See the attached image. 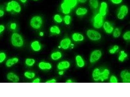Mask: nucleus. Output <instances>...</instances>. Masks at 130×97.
I'll list each match as a JSON object with an SVG mask.
<instances>
[{
    "label": "nucleus",
    "instance_id": "c03bdc74",
    "mask_svg": "<svg viewBox=\"0 0 130 97\" xmlns=\"http://www.w3.org/2000/svg\"><path fill=\"white\" fill-rule=\"evenodd\" d=\"M64 73V72L63 71H62V70H61V71H59L58 74L60 76H62V75H63Z\"/></svg>",
    "mask_w": 130,
    "mask_h": 97
},
{
    "label": "nucleus",
    "instance_id": "79ce46f5",
    "mask_svg": "<svg viewBox=\"0 0 130 97\" xmlns=\"http://www.w3.org/2000/svg\"><path fill=\"white\" fill-rule=\"evenodd\" d=\"M78 2L79 3H82V4H84L86 2H87L88 0H77Z\"/></svg>",
    "mask_w": 130,
    "mask_h": 97
},
{
    "label": "nucleus",
    "instance_id": "f3484780",
    "mask_svg": "<svg viewBox=\"0 0 130 97\" xmlns=\"http://www.w3.org/2000/svg\"><path fill=\"white\" fill-rule=\"evenodd\" d=\"M39 68L42 70H49L52 67V64L50 63L44 62H40L39 64Z\"/></svg>",
    "mask_w": 130,
    "mask_h": 97
},
{
    "label": "nucleus",
    "instance_id": "aec40b11",
    "mask_svg": "<svg viewBox=\"0 0 130 97\" xmlns=\"http://www.w3.org/2000/svg\"><path fill=\"white\" fill-rule=\"evenodd\" d=\"M101 73L100 70L98 68L94 69L92 73V77L94 80L96 81L100 80Z\"/></svg>",
    "mask_w": 130,
    "mask_h": 97
},
{
    "label": "nucleus",
    "instance_id": "bb28decb",
    "mask_svg": "<svg viewBox=\"0 0 130 97\" xmlns=\"http://www.w3.org/2000/svg\"><path fill=\"white\" fill-rule=\"evenodd\" d=\"M127 57V54L124 51H121L118 57V60L120 62H123Z\"/></svg>",
    "mask_w": 130,
    "mask_h": 97
},
{
    "label": "nucleus",
    "instance_id": "4be33fe9",
    "mask_svg": "<svg viewBox=\"0 0 130 97\" xmlns=\"http://www.w3.org/2000/svg\"><path fill=\"white\" fill-rule=\"evenodd\" d=\"M31 46L32 49L35 52L39 51L41 49V46L39 41H34L31 44Z\"/></svg>",
    "mask_w": 130,
    "mask_h": 97
},
{
    "label": "nucleus",
    "instance_id": "f8f14e48",
    "mask_svg": "<svg viewBox=\"0 0 130 97\" xmlns=\"http://www.w3.org/2000/svg\"><path fill=\"white\" fill-rule=\"evenodd\" d=\"M88 10L86 8L80 7L77 8L75 11L76 15L81 17L86 15L88 13Z\"/></svg>",
    "mask_w": 130,
    "mask_h": 97
},
{
    "label": "nucleus",
    "instance_id": "b1692460",
    "mask_svg": "<svg viewBox=\"0 0 130 97\" xmlns=\"http://www.w3.org/2000/svg\"><path fill=\"white\" fill-rule=\"evenodd\" d=\"M62 54L59 51L54 52L51 55V58L52 60L54 61L58 60L62 57Z\"/></svg>",
    "mask_w": 130,
    "mask_h": 97
},
{
    "label": "nucleus",
    "instance_id": "cd10ccee",
    "mask_svg": "<svg viewBox=\"0 0 130 97\" xmlns=\"http://www.w3.org/2000/svg\"><path fill=\"white\" fill-rule=\"evenodd\" d=\"M113 36L115 38L119 37L121 34V31L120 29L117 28L114 29L113 32Z\"/></svg>",
    "mask_w": 130,
    "mask_h": 97
},
{
    "label": "nucleus",
    "instance_id": "9b49d317",
    "mask_svg": "<svg viewBox=\"0 0 130 97\" xmlns=\"http://www.w3.org/2000/svg\"><path fill=\"white\" fill-rule=\"evenodd\" d=\"M71 41L69 38H65L60 42V47L64 50H67L71 45Z\"/></svg>",
    "mask_w": 130,
    "mask_h": 97
},
{
    "label": "nucleus",
    "instance_id": "ddd939ff",
    "mask_svg": "<svg viewBox=\"0 0 130 97\" xmlns=\"http://www.w3.org/2000/svg\"><path fill=\"white\" fill-rule=\"evenodd\" d=\"M7 77L8 80L12 82L17 83L19 81V78L18 76L13 72L8 73L7 75Z\"/></svg>",
    "mask_w": 130,
    "mask_h": 97
},
{
    "label": "nucleus",
    "instance_id": "72a5a7b5",
    "mask_svg": "<svg viewBox=\"0 0 130 97\" xmlns=\"http://www.w3.org/2000/svg\"><path fill=\"white\" fill-rule=\"evenodd\" d=\"M123 38L126 40H129L130 39V31H126L123 35Z\"/></svg>",
    "mask_w": 130,
    "mask_h": 97
},
{
    "label": "nucleus",
    "instance_id": "dca6fc26",
    "mask_svg": "<svg viewBox=\"0 0 130 97\" xmlns=\"http://www.w3.org/2000/svg\"><path fill=\"white\" fill-rule=\"evenodd\" d=\"M110 74V71L108 69H104V71L101 72L100 80L102 82H104V81L108 79Z\"/></svg>",
    "mask_w": 130,
    "mask_h": 97
},
{
    "label": "nucleus",
    "instance_id": "f257e3e1",
    "mask_svg": "<svg viewBox=\"0 0 130 97\" xmlns=\"http://www.w3.org/2000/svg\"><path fill=\"white\" fill-rule=\"evenodd\" d=\"M11 43L15 47H21L23 46L24 44L22 37L17 33H13L11 38Z\"/></svg>",
    "mask_w": 130,
    "mask_h": 97
},
{
    "label": "nucleus",
    "instance_id": "473e14b6",
    "mask_svg": "<svg viewBox=\"0 0 130 97\" xmlns=\"http://www.w3.org/2000/svg\"><path fill=\"white\" fill-rule=\"evenodd\" d=\"M119 48V47L118 45H116L114 46L110 50L109 52L110 54H115L118 51Z\"/></svg>",
    "mask_w": 130,
    "mask_h": 97
},
{
    "label": "nucleus",
    "instance_id": "2eb2a0df",
    "mask_svg": "<svg viewBox=\"0 0 130 97\" xmlns=\"http://www.w3.org/2000/svg\"><path fill=\"white\" fill-rule=\"evenodd\" d=\"M72 39L75 42L83 41L84 37L83 34L78 32H75L72 35Z\"/></svg>",
    "mask_w": 130,
    "mask_h": 97
},
{
    "label": "nucleus",
    "instance_id": "09e8293b",
    "mask_svg": "<svg viewBox=\"0 0 130 97\" xmlns=\"http://www.w3.org/2000/svg\"><path fill=\"white\" fill-rule=\"evenodd\" d=\"M33 1H39V0H33Z\"/></svg>",
    "mask_w": 130,
    "mask_h": 97
},
{
    "label": "nucleus",
    "instance_id": "e433bc0d",
    "mask_svg": "<svg viewBox=\"0 0 130 97\" xmlns=\"http://www.w3.org/2000/svg\"><path fill=\"white\" fill-rule=\"evenodd\" d=\"M111 3L115 5H119L123 2V0H110Z\"/></svg>",
    "mask_w": 130,
    "mask_h": 97
},
{
    "label": "nucleus",
    "instance_id": "2f4dec72",
    "mask_svg": "<svg viewBox=\"0 0 130 97\" xmlns=\"http://www.w3.org/2000/svg\"><path fill=\"white\" fill-rule=\"evenodd\" d=\"M54 19L56 22L58 23H61L63 21L61 16L58 14H56L54 16Z\"/></svg>",
    "mask_w": 130,
    "mask_h": 97
},
{
    "label": "nucleus",
    "instance_id": "a878e982",
    "mask_svg": "<svg viewBox=\"0 0 130 97\" xmlns=\"http://www.w3.org/2000/svg\"><path fill=\"white\" fill-rule=\"evenodd\" d=\"M50 31L51 33H54V34H59L61 33V30L57 26H52L51 28Z\"/></svg>",
    "mask_w": 130,
    "mask_h": 97
},
{
    "label": "nucleus",
    "instance_id": "a19ab883",
    "mask_svg": "<svg viewBox=\"0 0 130 97\" xmlns=\"http://www.w3.org/2000/svg\"><path fill=\"white\" fill-rule=\"evenodd\" d=\"M40 79L39 78H37L34 80L32 83H39L40 82Z\"/></svg>",
    "mask_w": 130,
    "mask_h": 97
},
{
    "label": "nucleus",
    "instance_id": "7c9ffc66",
    "mask_svg": "<svg viewBox=\"0 0 130 97\" xmlns=\"http://www.w3.org/2000/svg\"><path fill=\"white\" fill-rule=\"evenodd\" d=\"M63 20L66 25H69L71 22V17L70 15H66L64 17Z\"/></svg>",
    "mask_w": 130,
    "mask_h": 97
},
{
    "label": "nucleus",
    "instance_id": "ea45409f",
    "mask_svg": "<svg viewBox=\"0 0 130 97\" xmlns=\"http://www.w3.org/2000/svg\"><path fill=\"white\" fill-rule=\"evenodd\" d=\"M56 82V80L53 79L49 80L46 82V83H55Z\"/></svg>",
    "mask_w": 130,
    "mask_h": 97
},
{
    "label": "nucleus",
    "instance_id": "20e7f679",
    "mask_svg": "<svg viewBox=\"0 0 130 97\" xmlns=\"http://www.w3.org/2000/svg\"><path fill=\"white\" fill-rule=\"evenodd\" d=\"M129 12L128 7L126 5L121 6L117 13V17L119 20H123L127 16Z\"/></svg>",
    "mask_w": 130,
    "mask_h": 97
},
{
    "label": "nucleus",
    "instance_id": "6e6552de",
    "mask_svg": "<svg viewBox=\"0 0 130 97\" xmlns=\"http://www.w3.org/2000/svg\"><path fill=\"white\" fill-rule=\"evenodd\" d=\"M103 27L106 33L108 34H111L112 33L114 28L112 24L108 21L104 22Z\"/></svg>",
    "mask_w": 130,
    "mask_h": 97
},
{
    "label": "nucleus",
    "instance_id": "39448f33",
    "mask_svg": "<svg viewBox=\"0 0 130 97\" xmlns=\"http://www.w3.org/2000/svg\"><path fill=\"white\" fill-rule=\"evenodd\" d=\"M104 23V17L99 13L94 16L93 25L95 28L99 29L103 27Z\"/></svg>",
    "mask_w": 130,
    "mask_h": 97
},
{
    "label": "nucleus",
    "instance_id": "1a4fd4ad",
    "mask_svg": "<svg viewBox=\"0 0 130 97\" xmlns=\"http://www.w3.org/2000/svg\"><path fill=\"white\" fill-rule=\"evenodd\" d=\"M108 5L105 2H103L101 3L99 8V13L103 17L106 16L107 12Z\"/></svg>",
    "mask_w": 130,
    "mask_h": 97
},
{
    "label": "nucleus",
    "instance_id": "412c9836",
    "mask_svg": "<svg viewBox=\"0 0 130 97\" xmlns=\"http://www.w3.org/2000/svg\"><path fill=\"white\" fill-rule=\"evenodd\" d=\"M19 60V59L17 57H14L9 59L6 61V65L8 67H10L18 63Z\"/></svg>",
    "mask_w": 130,
    "mask_h": 97
},
{
    "label": "nucleus",
    "instance_id": "a18cd8bd",
    "mask_svg": "<svg viewBox=\"0 0 130 97\" xmlns=\"http://www.w3.org/2000/svg\"><path fill=\"white\" fill-rule=\"evenodd\" d=\"M72 81L71 79H68L66 81V83H72Z\"/></svg>",
    "mask_w": 130,
    "mask_h": 97
},
{
    "label": "nucleus",
    "instance_id": "393cba45",
    "mask_svg": "<svg viewBox=\"0 0 130 97\" xmlns=\"http://www.w3.org/2000/svg\"><path fill=\"white\" fill-rule=\"evenodd\" d=\"M89 3L90 7L94 10L97 9L99 7V0H89Z\"/></svg>",
    "mask_w": 130,
    "mask_h": 97
},
{
    "label": "nucleus",
    "instance_id": "c9c22d12",
    "mask_svg": "<svg viewBox=\"0 0 130 97\" xmlns=\"http://www.w3.org/2000/svg\"><path fill=\"white\" fill-rule=\"evenodd\" d=\"M110 82L111 83H118V79L117 77L114 75H112L110 77Z\"/></svg>",
    "mask_w": 130,
    "mask_h": 97
},
{
    "label": "nucleus",
    "instance_id": "58836bf2",
    "mask_svg": "<svg viewBox=\"0 0 130 97\" xmlns=\"http://www.w3.org/2000/svg\"><path fill=\"white\" fill-rule=\"evenodd\" d=\"M5 27L3 25H0V34L4 31Z\"/></svg>",
    "mask_w": 130,
    "mask_h": 97
},
{
    "label": "nucleus",
    "instance_id": "4468645a",
    "mask_svg": "<svg viewBox=\"0 0 130 97\" xmlns=\"http://www.w3.org/2000/svg\"><path fill=\"white\" fill-rule=\"evenodd\" d=\"M70 66V63L68 61H61L59 63L57 67L58 70H63L69 68Z\"/></svg>",
    "mask_w": 130,
    "mask_h": 97
},
{
    "label": "nucleus",
    "instance_id": "f03ea898",
    "mask_svg": "<svg viewBox=\"0 0 130 97\" xmlns=\"http://www.w3.org/2000/svg\"><path fill=\"white\" fill-rule=\"evenodd\" d=\"M22 9L20 4L15 1H12L8 2L7 4L6 10L10 12L13 10L15 12L19 13L21 11Z\"/></svg>",
    "mask_w": 130,
    "mask_h": 97
},
{
    "label": "nucleus",
    "instance_id": "0eeeda50",
    "mask_svg": "<svg viewBox=\"0 0 130 97\" xmlns=\"http://www.w3.org/2000/svg\"><path fill=\"white\" fill-rule=\"evenodd\" d=\"M102 56V52L99 50L93 51L91 53L89 58V61L91 63H94L97 62L100 59Z\"/></svg>",
    "mask_w": 130,
    "mask_h": 97
},
{
    "label": "nucleus",
    "instance_id": "5701e85b",
    "mask_svg": "<svg viewBox=\"0 0 130 97\" xmlns=\"http://www.w3.org/2000/svg\"><path fill=\"white\" fill-rule=\"evenodd\" d=\"M63 2L69 6L72 9L76 6L78 2L77 0H63Z\"/></svg>",
    "mask_w": 130,
    "mask_h": 97
},
{
    "label": "nucleus",
    "instance_id": "c756f323",
    "mask_svg": "<svg viewBox=\"0 0 130 97\" xmlns=\"http://www.w3.org/2000/svg\"><path fill=\"white\" fill-rule=\"evenodd\" d=\"M35 63V60L33 59H26L25 61V64L28 66H32Z\"/></svg>",
    "mask_w": 130,
    "mask_h": 97
},
{
    "label": "nucleus",
    "instance_id": "c85d7f7f",
    "mask_svg": "<svg viewBox=\"0 0 130 97\" xmlns=\"http://www.w3.org/2000/svg\"><path fill=\"white\" fill-rule=\"evenodd\" d=\"M24 76L28 79H32L35 77V74L34 72L26 71L24 72Z\"/></svg>",
    "mask_w": 130,
    "mask_h": 97
},
{
    "label": "nucleus",
    "instance_id": "6ab92c4d",
    "mask_svg": "<svg viewBox=\"0 0 130 97\" xmlns=\"http://www.w3.org/2000/svg\"><path fill=\"white\" fill-rule=\"evenodd\" d=\"M75 61L77 66L79 68H83L85 65L84 60L80 55H77L76 56Z\"/></svg>",
    "mask_w": 130,
    "mask_h": 97
},
{
    "label": "nucleus",
    "instance_id": "a211bd4d",
    "mask_svg": "<svg viewBox=\"0 0 130 97\" xmlns=\"http://www.w3.org/2000/svg\"><path fill=\"white\" fill-rule=\"evenodd\" d=\"M61 7L62 12L66 15H68L70 13L72 9L69 6L67 5L64 2H63L61 3Z\"/></svg>",
    "mask_w": 130,
    "mask_h": 97
},
{
    "label": "nucleus",
    "instance_id": "9d476101",
    "mask_svg": "<svg viewBox=\"0 0 130 97\" xmlns=\"http://www.w3.org/2000/svg\"><path fill=\"white\" fill-rule=\"evenodd\" d=\"M120 77L124 83H130V73L127 70H124L121 71Z\"/></svg>",
    "mask_w": 130,
    "mask_h": 97
},
{
    "label": "nucleus",
    "instance_id": "423d86ee",
    "mask_svg": "<svg viewBox=\"0 0 130 97\" xmlns=\"http://www.w3.org/2000/svg\"><path fill=\"white\" fill-rule=\"evenodd\" d=\"M87 35L90 40L92 41H98L101 38V33L98 31L92 29H89L87 31Z\"/></svg>",
    "mask_w": 130,
    "mask_h": 97
},
{
    "label": "nucleus",
    "instance_id": "f704fd0d",
    "mask_svg": "<svg viewBox=\"0 0 130 97\" xmlns=\"http://www.w3.org/2000/svg\"><path fill=\"white\" fill-rule=\"evenodd\" d=\"M6 58V55L4 52L0 53V63H3Z\"/></svg>",
    "mask_w": 130,
    "mask_h": 97
},
{
    "label": "nucleus",
    "instance_id": "37998d69",
    "mask_svg": "<svg viewBox=\"0 0 130 97\" xmlns=\"http://www.w3.org/2000/svg\"><path fill=\"white\" fill-rule=\"evenodd\" d=\"M4 11L0 9V17H3L4 15Z\"/></svg>",
    "mask_w": 130,
    "mask_h": 97
},
{
    "label": "nucleus",
    "instance_id": "de8ad7c7",
    "mask_svg": "<svg viewBox=\"0 0 130 97\" xmlns=\"http://www.w3.org/2000/svg\"><path fill=\"white\" fill-rule=\"evenodd\" d=\"M39 35H40V36H43L44 35L43 32H40V33H39Z\"/></svg>",
    "mask_w": 130,
    "mask_h": 97
},
{
    "label": "nucleus",
    "instance_id": "4c0bfd02",
    "mask_svg": "<svg viewBox=\"0 0 130 97\" xmlns=\"http://www.w3.org/2000/svg\"><path fill=\"white\" fill-rule=\"evenodd\" d=\"M10 28L12 30L15 29L16 28V24L15 23H12L10 25Z\"/></svg>",
    "mask_w": 130,
    "mask_h": 97
},
{
    "label": "nucleus",
    "instance_id": "49530a36",
    "mask_svg": "<svg viewBox=\"0 0 130 97\" xmlns=\"http://www.w3.org/2000/svg\"><path fill=\"white\" fill-rule=\"evenodd\" d=\"M23 3H25L27 1V0H20Z\"/></svg>",
    "mask_w": 130,
    "mask_h": 97
},
{
    "label": "nucleus",
    "instance_id": "7ed1b4c3",
    "mask_svg": "<svg viewBox=\"0 0 130 97\" xmlns=\"http://www.w3.org/2000/svg\"><path fill=\"white\" fill-rule=\"evenodd\" d=\"M43 24V19L39 16H34L30 21V25L31 27L35 29H39L41 27Z\"/></svg>",
    "mask_w": 130,
    "mask_h": 97
}]
</instances>
